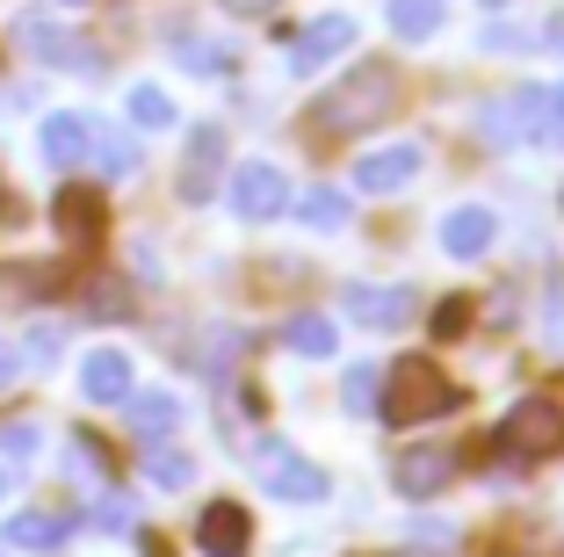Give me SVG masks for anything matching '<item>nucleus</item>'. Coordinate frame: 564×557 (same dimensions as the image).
Listing matches in <instances>:
<instances>
[{
  "instance_id": "nucleus-26",
  "label": "nucleus",
  "mask_w": 564,
  "mask_h": 557,
  "mask_svg": "<svg viewBox=\"0 0 564 557\" xmlns=\"http://www.w3.org/2000/svg\"><path fill=\"white\" fill-rule=\"evenodd\" d=\"M377 392H383V384H377V369H369V362H362V369H348V384H340L348 413H377Z\"/></svg>"
},
{
  "instance_id": "nucleus-35",
  "label": "nucleus",
  "mask_w": 564,
  "mask_h": 557,
  "mask_svg": "<svg viewBox=\"0 0 564 557\" xmlns=\"http://www.w3.org/2000/svg\"><path fill=\"white\" fill-rule=\"evenodd\" d=\"M420 543H434V550H456V528H448V522H427V528H420Z\"/></svg>"
},
{
  "instance_id": "nucleus-29",
  "label": "nucleus",
  "mask_w": 564,
  "mask_h": 557,
  "mask_svg": "<svg viewBox=\"0 0 564 557\" xmlns=\"http://www.w3.org/2000/svg\"><path fill=\"white\" fill-rule=\"evenodd\" d=\"M464 326H470V304H464V297H448L442 312H434V333H442V341H456Z\"/></svg>"
},
{
  "instance_id": "nucleus-39",
  "label": "nucleus",
  "mask_w": 564,
  "mask_h": 557,
  "mask_svg": "<svg viewBox=\"0 0 564 557\" xmlns=\"http://www.w3.org/2000/svg\"><path fill=\"white\" fill-rule=\"evenodd\" d=\"M492 8H507V0H492Z\"/></svg>"
},
{
  "instance_id": "nucleus-16",
  "label": "nucleus",
  "mask_w": 564,
  "mask_h": 557,
  "mask_svg": "<svg viewBox=\"0 0 564 557\" xmlns=\"http://www.w3.org/2000/svg\"><path fill=\"white\" fill-rule=\"evenodd\" d=\"M391 485H399L405 500H434V492L448 485V457L442 449H405V457L391 463Z\"/></svg>"
},
{
  "instance_id": "nucleus-14",
  "label": "nucleus",
  "mask_w": 564,
  "mask_h": 557,
  "mask_svg": "<svg viewBox=\"0 0 564 557\" xmlns=\"http://www.w3.org/2000/svg\"><path fill=\"white\" fill-rule=\"evenodd\" d=\"M80 392L95 398V406H123V398H131V355H123V347H95L87 369H80Z\"/></svg>"
},
{
  "instance_id": "nucleus-7",
  "label": "nucleus",
  "mask_w": 564,
  "mask_h": 557,
  "mask_svg": "<svg viewBox=\"0 0 564 557\" xmlns=\"http://www.w3.org/2000/svg\"><path fill=\"white\" fill-rule=\"evenodd\" d=\"M247 543H253V522H247L239 500H210V507H203V522H196L203 557H247Z\"/></svg>"
},
{
  "instance_id": "nucleus-25",
  "label": "nucleus",
  "mask_w": 564,
  "mask_h": 557,
  "mask_svg": "<svg viewBox=\"0 0 564 557\" xmlns=\"http://www.w3.org/2000/svg\"><path fill=\"white\" fill-rule=\"evenodd\" d=\"M87 152L101 160V174H109V181H117V174H131V167H138V146H131V138H87Z\"/></svg>"
},
{
  "instance_id": "nucleus-28",
  "label": "nucleus",
  "mask_w": 564,
  "mask_h": 557,
  "mask_svg": "<svg viewBox=\"0 0 564 557\" xmlns=\"http://www.w3.org/2000/svg\"><path fill=\"white\" fill-rule=\"evenodd\" d=\"M543 138H550V146H564V81L543 87Z\"/></svg>"
},
{
  "instance_id": "nucleus-12",
  "label": "nucleus",
  "mask_w": 564,
  "mask_h": 557,
  "mask_svg": "<svg viewBox=\"0 0 564 557\" xmlns=\"http://www.w3.org/2000/svg\"><path fill=\"white\" fill-rule=\"evenodd\" d=\"M492 239H499V217L478 211V203H464V211L442 217V246L456 254V261H478V254H492Z\"/></svg>"
},
{
  "instance_id": "nucleus-24",
  "label": "nucleus",
  "mask_w": 564,
  "mask_h": 557,
  "mask_svg": "<svg viewBox=\"0 0 564 557\" xmlns=\"http://www.w3.org/2000/svg\"><path fill=\"white\" fill-rule=\"evenodd\" d=\"M131 124H145V131H166V124H174V101H166L160 87H131Z\"/></svg>"
},
{
  "instance_id": "nucleus-5",
  "label": "nucleus",
  "mask_w": 564,
  "mask_h": 557,
  "mask_svg": "<svg viewBox=\"0 0 564 557\" xmlns=\"http://www.w3.org/2000/svg\"><path fill=\"white\" fill-rule=\"evenodd\" d=\"M232 211L247 217V225L282 217V211H290V174H282V167H268V160L239 167V174H232Z\"/></svg>"
},
{
  "instance_id": "nucleus-31",
  "label": "nucleus",
  "mask_w": 564,
  "mask_h": 557,
  "mask_svg": "<svg viewBox=\"0 0 564 557\" xmlns=\"http://www.w3.org/2000/svg\"><path fill=\"white\" fill-rule=\"evenodd\" d=\"M51 355H58V326H36V333H30V355H22V362H51Z\"/></svg>"
},
{
  "instance_id": "nucleus-17",
  "label": "nucleus",
  "mask_w": 564,
  "mask_h": 557,
  "mask_svg": "<svg viewBox=\"0 0 564 557\" xmlns=\"http://www.w3.org/2000/svg\"><path fill=\"white\" fill-rule=\"evenodd\" d=\"M87 116H44V160L66 174V167H80L87 160Z\"/></svg>"
},
{
  "instance_id": "nucleus-22",
  "label": "nucleus",
  "mask_w": 564,
  "mask_h": 557,
  "mask_svg": "<svg viewBox=\"0 0 564 557\" xmlns=\"http://www.w3.org/2000/svg\"><path fill=\"white\" fill-rule=\"evenodd\" d=\"M282 341H290V355H333V319L297 312L290 326H282Z\"/></svg>"
},
{
  "instance_id": "nucleus-23",
  "label": "nucleus",
  "mask_w": 564,
  "mask_h": 557,
  "mask_svg": "<svg viewBox=\"0 0 564 557\" xmlns=\"http://www.w3.org/2000/svg\"><path fill=\"white\" fill-rule=\"evenodd\" d=\"M145 478H152L160 492H182L188 478H196V463H188L182 449H152V457H145Z\"/></svg>"
},
{
  "instance_id": "nucleus-37",
  "label": "nucleus",
  "mask_w": 564,
  "mask_h": 557,
  "mask_svg": "<svg viewBox=\"0 0 564 557\" xmlns=\"http://www.w3.org/2000/svg\"><path fill=\"white\" fill-rule=\"evenodd\" d=\"M0 217H15V196H8V181H0Z\"/></svg>"
},
{
  "instance_id": "nucleus-19",
  "label": "nucleus",
  "mask_w": 564,
  "mask_h": 557,
  "mask_svg": "<svg viewBox=\"0 0 564 557\" xmlns=\"http://www.w3.org/2000/svg\"><path fill=\"white\" fill-rule=\"evenodd\" d=\"M123 406H131V427H138V435H152V442H160L166 427L182 420V406H174V392H131Z\"/></svg>"
},
{
  "instance_id": "nucleus-4",
  "label": "nucleus",
  "mask_w": 564,
  "mask_h": 557,
  "mask_svg": "<svg viewBox=\"0 0 564 557\" xmlns=\"http://www.w3.org/2000/svg\"><path fill=\"white\" fill-rule=\"evenodd\" d=\"M253 471H261V485L275 492V500H326V471H318V463H304L297 449L290 442H261L253 449Z\"/></svg>"
},
{
  "instance_id": "nucleus-21",
  "label": "nucleus",
  "mask_w": 564,
  "mask_h": 557,
  "mask_svg": "<svg viewBox=\"0 0 564 557\" xmlns=\"http://www.w3.org/2000/svg\"><path fill=\"white\" fill-rule=\"evenodd\" d=\"M297 217L312 232H340V225H348V196H340V189H304V196H297Z\"/></svg>"
},
{
  "instance_id": "nucleus-9",
  "label": "nucleus",
  "mask_w": 564,
  "mask_h": 557,
  "mask_svg": "<svg viewBox=\"0 0 564 557\" xmlns=\"http://www.w3.org/2000/svg\"><path fill=\"white\" fill-rule=\"evenodd\" d=\"M15 44H22V51H36L44 66H95V44L66 36L51 15H22V22H15Z\"/></svg>"
},
{
  "instance_id": "nucleus-36",
  "label": "nucleus",
  "mask_w": 564,
  "mask_h": 557,
  "mask_svg": "<svg viewBox=\"0 0 564 557\" xmlns=\"http://www.w3.org/2000/svg\"><path fill=\"white\" fill-rule=\"evenodd\" d=\"M225 8H239V15H268L275 0H225Z\"/></svg>"
},
{
  "instance_id": "nucleus-32",
  "label": "nucleus",
  "mask_w": 564,
  "mask_h": 557,
  "mask_svg": "<svg viewBox=\"0 0 564 557\" xmlns=\"http://www.w3.org/2000/svg\"><path fill=\"white\" fill-rule=\"evenodd\" d=\"M101 528H109V536H117V528H131V500H101V514H95Z\"/></svg>"
},
{
  "instance_id": "nucleus-38",
  "label": "nucleus",
  "mask_w": 564,
  "mask_h": 557,
  "mask_svg": "<svg viewBox=\"0 0 564 557\" xmlns=\"http://www.w3.org/2000/svg\"><path fill=\"white\" fill-rule=\"evenodd\" d=\"M492 557H514V550H492Z\"/></svg>"
},
{
  "instance_id": "nucleus-2",
  "label": "nucleus",
  "mask_w": 564,
  "mask_h": 557,
  "mask_svg": "<svg viewBox=\"0 0 564 557\" xmlns=\"http://www.w3.org/2000/svg\"><path fill=\"white\" fill-rule=\"evenodd\" d=\"M448 406H456V384H448L427 355L391 362V377H383V392H377V420L383 427H420V420H434V413H448Z\"/></svg>"
},
{
  "instance_id": "nucleus-20",
  "label": "nucleus",
  "mask_w": 564,
  "mask_h": 557,
  "mask_svg": "<svg viewBox=\"0 0 564 557\" xmlns=\"http://www.w3.org/2000/svg\"><path fill=\"white\" fill-rule=\"evenodd\" d=\"M383 15H391V30H399L405 44H420V36L442 30V0H391Z\"/></svg>"
},
{
  "instance_id": "nucleus-3",
  "label": "nucleus",
  "mask_w": 564,
  "mask_h": 557,
  "mask_svg": "<svg viewBox=\"0 0 564 557\" xmlns=\"http://www.w3.org/2000/svg\"><path fill=\"white\" fill-rule=\"evenodd\" d=\"M492 449H499V457H514V463L557 457V449H564V406H550V398H521V406L499 420Z\"/></svg>"
},
{
  "instance_id": "nucleus-10",
  "label": "nucleus",
  "mask_w": 564,
  "mask_h": 557,
  "mask_svg": "<svg viewBox=\"0 0 564 557\" xmlns=\"http://www.w3.org/2000/svg\"><path fill=\"white\" fill-rule=\"evenodd\" d=\"M355 44V15H318L304 22L297 36H290V73H318V58H333V51Z\"/></svg>"
},
{
  "instance_id": "nucleus-11",
  "label": "nucleus",
  "mask_w": 564,
  "mask_h": 557,
  "mask_svg": "<svg viewBox=\"0 0 564 557\" xmlns=\"http://www.w3.org/2000/svg\"><path fill=\"white\" fill-rule=\"evenodd\" d=\"M217 167H225V131L203 124L188 138V160H182V203H210L217 196Z\"/></svg>"
},
{
  "instance_id": "nucleus-30",
  "label": "nucleus",
  "mask_w": 564,
  "mask_h": 557,
  "mask_svg": "<svg viewBox=\"0 0 564 557\" xmlns=\"http://www.w3.org/2000/svg\"><path fill=\"white\" fill-rule=\"evenodd\" d=\"M95 319H123V312H131V297H123V282H95Z\"/></svg>"
},
{
  "instance_id": "nucleus-33",
  "label": "nucleus",
  "mask_w": 564,
  "mask_h": 557,
  "mask_svg": "<svg viewBox=\"0 0 564 557\" xmlns=\"http://www.w3.org/2000/svg\"><path fill=\"white\" fill-rule=\"evenodd\" d=\"M15 377H22V347H15V341H0V392H8Z\"/></svg>"
},
{
  "instance_id": "nucleus-13",
  "label": "nucleus",
  "mask_w": 564,
  "mask_h": 557,
  "mask_svg": "<svg viewBox=\"0 0 564 557\" xmlns=\"http://www.w3.org/2000/svg\"><path fill=\"white\" fill-rule=\"evenodd\" d=\"M413 312H420L413 290H348V319L369 326V333H399Z\"/></svg>"
},
{
  "instance_id": "nucleus-34",
  "label": "nucleus",
  "mask_w": 564,
  "mask_h": 557,
  "mask_svg": "<svg viewBox=\"0 0 564 557\" xmlns=\"http://www.w3.org/2000/svg\"><path fill=\"white\" fill-rule=\"evenodd\" d=\"M0 449H8V457H30V449H36V427H8V435H0Z\"/></svg>"
},
{
  "instance_id": "nucleus-8",
  "label": "nucleus",
  "mask_w": 564,
  "mask_h": 557,
  "mask_svg": "<svg viewBox=\"0 0 564 557\" xmlns=\"http://www.w3.org/2000/svg\"><path fill=\"white\" fill-rule=\"evenodd\" d=\"M51 217H58V232H66L73 246H95L101 232H109V211H101V196L87 181H66V189L51 196Z\"/></svg>"
},
{
  "instance_id": "nucleus-15",
  "label": "nucleus",
  "mask_w": 564,
  "mask_h": 557,
  "mask_svg": "<svg viewBox=\"0 0 564 557\" xmlns=\"http://www.w3.org/2000/svg\"><path fill=\"white\" fill-rule=\"evenodd\" d=\"M413 174H420V146H383V152H369V160L355 167V181H362L369 196H399Z\"/></svg>"
},
{
  "instance_id": "nucleus-18",
  "label": "nucleus",
  "mask_w": 564,
  "mask_h": 557,
  "mask_svg": "<svg viewBox=\"0 0 564 557\" xmlns=\"http://www.w3.org/2000/svg\"><path fill=\"white\" fill-rule=\"evenodd\" d=\"M66 528H73V522H58V514L22 507L15 522H8V543H15V550H58V543H66Z\"/></svg>"
},
{
  "instance_id": "nucleus-1",
  "label": "nucleus",
  "mask_w": 564,
  "mask_h": 557,
  "mask_svg": "<svg viewBox=\"0 0 564 557\" xmlns=\"http://www.w3.org/2000/svg\"><path fill=\"white\" fill-rule=\"evenodd\" d=\"M391 109H399V73H391V66H355L340 87L318 95L312 124L326 138H348V131H362V124H383Z\"/></svg>"
},
{
  "instance_id": "nucleus-6",
  "label": "nucleus",
  "mask_w": 564,
  "mask_h": 557,
  "mask_svg": "<svg viewBox=\"0 0 564 557\" xmlns=\"http://www.w3.org/2000/svg\"><path fill=\"white\" fill-rule=\"evenodd\" d=\"M485 146H521V138H543V87H514L485 109Z\"/></svg>"
},
{
  "instance_id": "nucleus-27",
  "label": "nucleus",
  "mask_w": 564,
  "mask_h": 557,
  "mask_svg": "<svg viewBox=\"0 0 564 557\" xmlns=\"http://www.w3.org/2000/svg\"><path fill=\"white\" fill-rule=\"evenodd\" d=\"M182 51H188L182 66H196V73H225V66H232V58H225V44H196V36H182Z\"/></svg>"
}]
</instances>
